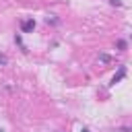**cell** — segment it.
I'll use <instances>...</instances> for the list:
<instances>
[{"label":"cell","instance_id":"obj_1","mask_svg":"<svg viewBox=\"0 0 132 132\" xmlns=\"http://www.w3.org/2000/svg\"><path fill=\"white\" fill-rule=\"evenodd\" d=\"M33 29H35V21H33V19H25V21L21 23V31H23V33H31Z\"/></svg>","mask_w":132,"mask_h":132},{"label":"cell","instance_id":"obj_2","mask_svg":"<svg viewBox=\"0 0 132 132\" xmlns=\"http://www.w3.org/2000/svg\"><path fill=\"white\" fill-rule=\"evenodd\" d=\"M124 76H126V66H120V72H118V74H113V78H111V82H109V85L113 87V85H116V82H120Z\"/></svg>","mask_w":132,"mask_h":132},{"label":"cell","instance_id":"obj_3","mask_svg":"<svg viewBox=\"0 0 132 132\" xmlns=\"http://www.w3.org/2000/svg\"><path fill=\"white\" fill-rule=\"evenodd\" d=\"M14 43H16V45H21V50H23V52H27V45L23 43V39H21V35H14Z\"/></svg>","mask_w":132,"mask_h":132},{"label":"cell","instance_id":"obj_4","mask_svg":"<svg viewBox=\"0 0 132 132\" xmlns=\"http://www.w3.org/2000/svg\"><path fill=\"white\" fill-rule=\"evenodd\" d=\"M126 45H128V43H126L124 39H118V41H116V47H118L120 52H124V50H126Z\"/></svg>","mask_w":132,"mask_h":132},{"label":"cell","instance_id":"obj_5","mask_svg":"<svg viewBox=\"0 0 132 132\" xmlns=\"http://www.w3.org/2000/svg\"><path fill=\"white\" fill-rule=\"evenodd\" d=\"M6 64H8V58L4 54H0V66H6Z\"/></svg>","mask_w":132,"mask_h":132},{"label":"cell","instance_id":"obj_6","mask_svg":"<svg viewBox=\"0 0 132 132\" xmlns=\"http://www.w3.org/2000/svg\"><path fill=\"white\" fill-rule=\"evenodd\" d=\"M99 60H101V62H105V64H107V62H109V56H107V54H101V56H99Z\"/></svg>","mask_w":132,"mask_h":132},{"label":"cell","instance_id":"obj_7","mask_svg":"<svg viewBox=\"0 0 132 132\" xmlns=\"http://www.w3.org/2000/svg\"><path fill=\"white\" fill-rule=\"evenodd\" d=\"M47 23H58V19H56V16L52 14V16H47Z\"/></svg>","mask_w":132,"mask_h":132},{"label":"cell","instance_id":"obj_8","mask_svg":"<svg viewBox=\"0 0 132 132\" xmlns=\"http://www.w3.org/2000/svg\"><path fill=\"white\" fill-rule=\"evenodd\" d=\"M109 4H113V6H122V2H120V0H109Z\"/></svg>","mask_w":132,"mask_h":132},{"label":"cell","instance_id":"obj_9","mask_svg":"<svg viewBox=\"0 0 132 132\" xmlns=\"http://www.w3.org/2000/svg\"><path fill=\"white\" fill-rule=\"evenodd\" d=\"M80 132H91V130H89V128H82V130H80Z\"/></svg>","mask_w":132,"mask_h":132},{"label":"cell","instance_id":"obj_10","mask_svg":"<svg viewBox=\"0 0 132 132\" xmlns=\"http://www.w3.org/2000/svg\"><path fill=\"white\" fill-rule=\"evenodd\" d=\"M0 132H4V130H2V128H0Z\"/></svg>","mask_w":132,"mask_h":132},{"label":"cell","instance_id":"obj_11","mask_svg":"<svg viewBox=\"0 0 132 132\" xmlns=\"http://www.w3.org/2000/svg\"><path fill=\"white\" fill-rule=\"evenodd\" d=\"M56 132H60V130H56Z\"/></svg>","mask_w":132,"mask_h":132}]
</instances>
